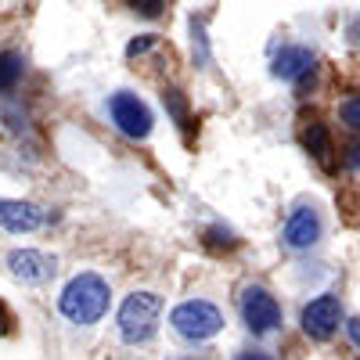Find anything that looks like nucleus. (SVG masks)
<instances>
[{
    "mask_svg": "<svg viewBox=\"0 0 360 360\" xmlns=\"http://www.w3.org/2000/svg\"><path fill=\"white\" fill-rule=\"evenodd\" d=\"M314 51L310 47H281L278 58H274V65H270V72H274L278 79H299V76H307L314 69Z\"/></svg>",
    "mask_w": 360,
    "mask_h": 360,
    "instance_id": "9d476101",
    "label": "nucleus"
},
{
    "mask_svg": "<svg viewBox=\"0 0 360 360\" xmlns=\"http://www.w3.org/2000/svg\"><path fill=\"white\" fill-rule=\"evenodd\" d=\"M238 360H274V356H270V353H263V349H245V353L238 356Z\"/></svg>",
    "mask_w": 360,
    "mask_h": 360,
    "instance_id": "aec40b11",
    "label": "nucleus"
},
{
    "mask_svg": "<svg viewBox=\"0 0 360 360\" xmlns=\"http://www.w3.org/2000/svg\"><path fill=\"white\" fill-rule=\"evenodd\" d=\"M134 8H137L141 15H148V18H155V15H162L166 4H162V0H148V4H134Z\"/></svg>",
    "mask_w": 360,
    "mask_h": 360,
    "instance_id": "f3484780",
    "label": "nucleus"
},
{
    "mask_svg": "<svg viewBox=\"0 0 360 360\" xmlns=\"http://www.w3.org/2000/svg\"><path fill=\"white\" fill-rule=\"evenodd\" d=\"M44 220H47V213L37 202H18V198L0 202V227L11 234H29V231L44 227Z\"/></svg>",
    "mask_w": 360,
    "mask_h": 360,
    "instance_id": "1a4fd4ad",
    "label": "nucleus"
},
{
    "mask_svg": "<svg viewBox=\"0 0 360 360\" xmlns=\"http://www.w3.org/2000/svg\"><path fill=\"white\" fill-rule=\"evenodd\" d=\"M162 317V299L155 292H134L127 295V303L119 307V339L127 346H141L159 332Z\"/></svg>",
    "mask_w": 360,
    "mask_h": 360,
    "instance_id": "f03ea898",
    "label": "nucleus"
},
{
    "mask_svg": "<svg viewBox=\"0 0 360 360\" xmlns=\"http://www.w3.org/2000/svg\"><path fill=\"white\" fill-rule=\"evenodd\" d=\"M162 101H166V108L173 112L176 123H180V127H188V108H184V98H180V90H166Z\"/></svg>",
    "mask_w": 360,
    "mask_h": 360,
    "instance_id": "ddd939ff",
    "label": "nucleus"
},
{
    "mask_svg": "<svg viewBox=\"0 0 360 360\" xmlns=\"http://www.w3.org/2000/svg\"><path fill=\"white\" fill-rule=\"evenodd\" d=\"M339 115H342V123H346L349 130H360V98H349V101H342Z\"/></svg>",
    "mask_w": 360,
    "mask_h": 360,
    "instance_id": "4468645a",
    "label": "nucleus"
},
{
    "mask_svg": "<svg viewBox=\"0 0 360 360\" xmlns=\"http://www.w3.org/2000/svg\"><path fill=\"white\" fill-rule=\"evenodd\" d=\"M303 144L324 169H332V137H328V130L321 123H310V130L303 134Z\"/></svg>",
    "mask_w": 360,
    "mask_h": 360,
    "instance_id": "9b49d317",
    "label": "nucleus"
},
{
    "mask_svg": "<svg viewBox=\"0 0 360 360\" xmlns=\"http://www.w3.org/2000/svg\"><path fill=\"white\" fill-rule=\"evenodd\" d=\"M346 335H349V342L360 349V317H353V321H346Z\"/></svg>",
    "mask_w": 360,
    "mask_h": 360,
    "instance_id": "a211bd4d",
    "label": "nucleus"
},
{
    "mask_svg": "<svg viewBox=\"0 0 360 360\" xmlns=\"http://www.w3.org/2000/svg\"><path fill=\"white\" fill-rule=\"evenodd\" d=\"M169 324H173V332H176L180 339L205 342V339H213L220 328H224V314H220V307L205 303V299H188V303L173 307Z\"/></svg>",
    "mask_w": 360,
    "mask_h": 360,
    "instance_id": "7ed1b4c3",
    "label": "nucleus"
},
{
    "mask_svg": "<svg viewBox=\"0 0 360 360\" xmlns=\"http://www.w3.org/2000/svg\"><path fill=\"white\" fill-rule=\"evenodd\" d=\"M108 303H112V288L101 274H76L62 295H58V310H62L65 321L72 324H98L105 314H108Z\"/></svg>",
    "mask_w": 360,
    "mask_h": 360,
    "instance_id": "f257e3e1",
    "label": "nucleus"
},
{
    "mask_svg": "<svg viewBox=\"0 0 360 360\" xmlns=\"http://www.w3.org/2000/svg\"><path fill=\"white\" fill-rule=\"evenodd\" d=\"M299 324H303V332L310 339H317V342L332 339L339 332V324H342V303H339V295H317V299H310V303L303 307Z\"/></svg>",
    "mask_w": 360,
    "mask_h": 360,
    "instance_id": "423d86ee",
    "label": "nucleus"
},
{
    "mask_svg": "<svg viewBox=\"0 0 360 360\" xmlns=\"http://www.w3.org/2000/svg\"><path fill=\"white\" fill-rule=\"evenodd\" d=\"M317 238H321V217H317V209L314 205H299L295 213L288 217V224H285V245L295 249V252H303V249L317 245Z\"/></svg>",
    "mask_w": 360,
    "mask_h": 360,
    "instance_id": "6e6552de",
    "label": "nucleus"
},
{
    "mask_svg": "<svg viewBox=\"0 0 360 360\" xmlns=\"http://www.w3.org/2000/svg\"><path fill=\"white\" fill-rule=\"evenodd\" d=\"M108 115H112V123L119 127V134H127L134 141L152 134V112H148V105L137 94H127V90L112 94L108 98Z\"/></svg>",
    "mask_w": 360,
    "mask_h": 360,
    "instance_id": "39448f33",
    "label": "nucleus"
},
{
    "mask_svg": "<svg viewBox=\"0 0 360 360\" xmlns=\"http://www.w3.org/2000/svg\"><path fill=\"white\" fill-rule=\"evenodd\" d=\"M180 360H205V356H180Z\"/></svg>",
    "mask_w": 360,
    "mask_h": 360,
    "instance_id": "4be33fe9",
    "label": "nucleus"
},
{
    "mask_svg": "<svg viewBox=\"0 0 360 360\" xmlns=\"http://www.w3.org/2000/svg\"><path fill=\"white\" fill-rule=\"evenodd\" d=\"M22 54L15 51H0V90H11L22 79Z\"/></svg>",
    "mask_w": 360,
    "mask_h": 360,
    "instance_id": "f8f14e48",
    "label": "nucleus"
},
{
    "mask_svg": "<svg viewBox=\"0 0 360 360\" xmlns=\"http://www.w3.org/2000/svg\"><path fill=\"white\" fill-rule=\"evenodd\" d=\"M242 321H245V328L252 335H266L281 324V303L266 288L249 285L242 292Z\"/></svg>",
    "mask_w": 360,
    "mask_h": 360,
    "instance_id": "20e7f679",
    "label": "nucleus"
},
{
    "mask_svg": "<svg viewBox=\"0 0 360 360\" xmlns=\"http://www.w3.org/2000/svg\"><path fill=\"white\" fill-rule=\"evenodd\" d=\"M148 47H155V37H141V40H130L127 54H130V58H137V54H144Z\"/></svg>",
    "mask_w": 360,
    "mask_h": 360,
    "instance_id": "dca6fc26",
    "label": "nucleus"
},
{
    "mask_svg": "<svg viewBox=\"0 0 360 360\" xmlns=\"http://www.w3.org/2000/svg\"><path fill=\"white\" fill-rule=\"evenodd\" d=\"M205 245H209V249H220V245L231 249V245H234V234L224 231V227H209V231H205Z\"/></svg>",
    "mask_w": 360,
    "mask_h": 360,
    "instance_id": "2eb2a0df",
    "label": "nucleus"
},
{
    "mask_svg": "<svg viewBox=\"0 0 360 360\" xmlns=\"http://www.w3.org/2000/svg\"><path fill=\"white\" fill-rule=\"evenodd\" d=\"M346 166H349V169H360V144H353V148H349V155H346Z\"/></svg>",
    "mask_w": 360,
    "mask_h": 360,
    "instance_id": "6ab92c4d",
    "label": "nucleus"
},
{
    "mask_svg": "<svg viewBox=\"0 0 360 360\" xmlns=\"http://www.w3.org/2000/svg\"><path fill=\"white\" fill-rule=\"evenodd\" d=\"M349 40H353V44H360V15L349 22Z\"/></svg>",
    "mask_w": 360,
    "mask_h": 360,
    "instance_id": "412c9836",
    "label": "nucleus"
},
{
    "mask_svg": "<svg viewBox=\"0 0 360 360\" xmlns=\"http://www.w3.org/2000/svg\"><path fill=\"white\" fill-rule=\"evenodd\" d=\"M8 270L22 285H44L54 278V256H47L40 249H15V252H8Z\"/></svg>",
    "mask_w": 360,
    "mask_h": 360,
    "instance_id": "0eeeda50",
    "label": "nucleus"
}]
</instances>
